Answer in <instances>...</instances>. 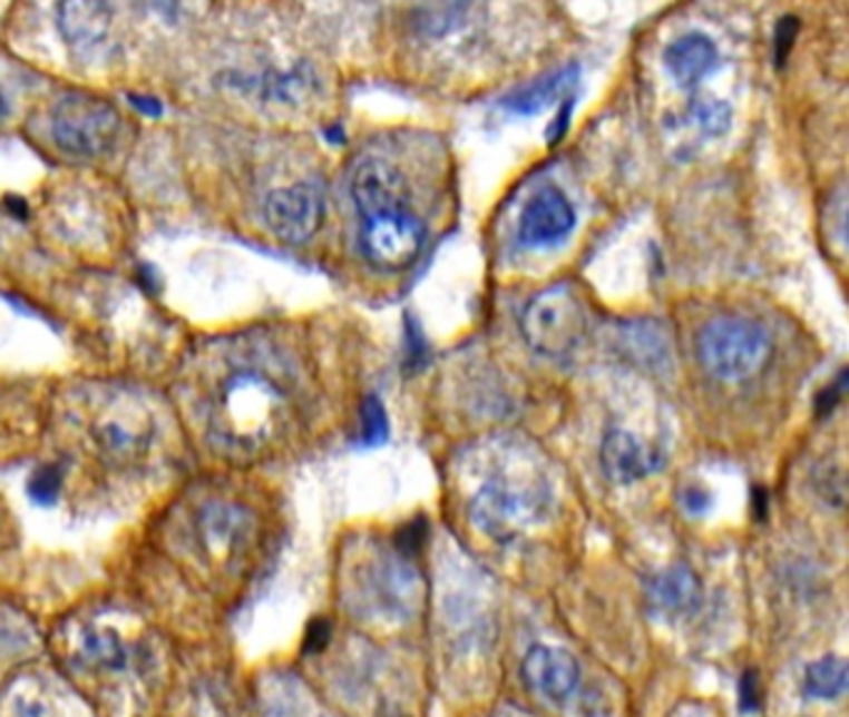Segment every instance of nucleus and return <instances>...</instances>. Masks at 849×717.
I'll return each mask as SVG.
<instances>
[{
  "label": "nucleus",
  "instance_id": "f257e3e1",
  "mask_svg": "<svg viewBox=\"0 0 849 717\" xmlns=\"http://www.w3.org/2000/svg\"><path fill=\"white\" fill-rule=\"evenodd\" d=\"M772 354L770 334L745 316H718L697 334V358L705 374L725 384L748 382L765 369Z\"/></svg>",
  "mask_w": 849,
  "mask_h": 717
},
{
  "label": "nucleus",
  "instance_id": "f03ea898",
  "mask_svg": "<svg viewBox=\"0 0 849 717\" xmlns=\"http://www.w3.org/2000/svg\"><path fill=\"white\" fill-rule=\"evenodd\" d=\"M586 310L568 282L536 294L521 314V332L530 350L550 358H564L576 352L586 336Z\"/></svg>",
  "mask_w": 849,
  "mask_h": 717
},
{
  "label": "nucleus",
  "instance_id": "7ed1b4c3",
  "mask_svg": "<svg viewBox=\"0 0 849 717\" xmlns=\"http://www.w3.org/2000/svg\"><path fill=\"white\" fill-rule=\"evenodd\" d=\"M120 130V115L108 100L95 95H66L50 118V135L62 153L72 157H100Z\"/></svg>",
  "mask_w": 849,
  "mask_h": 717
},
{
  "label": "nucleus",
  "instance_id": "20e7f679",
  "mask_svg": "<svg viewBox=\"0 0 849 717\" xmlns=\"http://www.w3.org/2000/svg\"><path fill=\"white\" fill-rule=\"evenodd\" d=\"M427 242V227L407 207L362 219L359 247L371 267L401 272L413 265Z\"/></svg>",
  "mask_w": 849,
  "mask_h": 717
},
{
  "label": "nucleus",
  "instance_id": "39448f33",
  "mask_svg": "<svg viewBox=\"0 0 849 717\" xmlns=\"http://www.w3.org/2000/svg\"><path fill=\"white\" fill-rule=\"evenodd\" d=\"M546 493L530 487H518L506 479H491L474 495L469 513L476 529L496 541H508L518 531L528 529L546 509Z\"/></svg>",
  "mask_w": 849,
  "mask_h": 717
},
{
  "label": "nucleus",
  "instance_id": "423d86ee",
  "mask_svg": "<svg viewBox=\"0 0 849 717\" xmlns=\"http://www.w3.org/2000/svg\"><path fill=\"white\" fill-rule=\"evenodd\" d=\"M284 404L282 389L257 372H242L227 379L219 394L222 419L237 436L262 434L272 426Z\"/></svg>",
  "mask_w": 849,
  "mask_h": 717
},
{
  "label": "nucleus",
  "instance_id": "0eeeda50",
  "mask_svg": "<svg viewBox=\"0 0 849 717\" xmlns=\"http://www.w3.org/2000/svg\"><path fill=\"white\" fill-rule=\"evenodd\" d=\"M324 219V199L312 185L274 189L264 199V223L284 242H306L316 235Z\"/></svg>",
  "mask_w": 849,
  "mask_h": 717
},
{
  "label": "nucleus",
  "instance_id": "6e6552de",
  "mask_svg": "<svg viewBox=\"0 0 849 717\" xmlns=\"http://www.w3.org/2000/svg\"><path fill=\"white\" fill-rule=\"evenodd\" d=\"M576 227V209L558 187H546L526 205L518 219V239L526 247L546 249L564 242Z\"/></svg>",
  "mask_w": 849,
  "mask_h": 717
},
{
  "label": "nucleus",
  "instance_id": "1a4fd4ad",
  "mask_svg": "<svg viewBox=\"0 0 849 717\" xmlns=\"http://www.w3.org/2000/svg\"><path fill=\"white\" fill-rule=\"evenodd\" d=\"M524 680L538 698L566 703L578 690L580 668L570 652L550 646H534L524 658Z\"/></svg>",
  "mask_w": 849,
  "mask_h": 717
},
{
  "label": "nucleus",
  "instance_id": "9d476101",
  "mask_svg": "<svg viewBox=\"0 0 849 717\" xmlns=\"http://www.w3.org/2000/svg\"><path fill=\"white\" fill-rule=\"evenodd\" d=\"M352 197L362 217L401 209L407 199V183L394 165L371 157L357 165L352 175Z\"/></svg>",
  "mask_w": 849,
  "mask_h": 717
},
{
  "label": "nucleus",
  "instance_id": "9b49d317",
  "mask_svg": "<svg viewBox=\"0 0 849 717\" xmlns=\"http://www.w3.org/2000/svg\"><path fill=\"white\" fill-rule=\"evenodd\" d=\"M601 466L606 479L621 487H628L645 479L657 469V459L647 451L631 431L611 429L601 446Z\"/></svg>",
  "mask_w": 849,
  "mask_h": 717
},
{
  "label": "nucleus",
  "instance_id": "f8f14e48",
  "mask_svg": "<svg viewBox=\"0 0 849 717\" xmlns=\"http://www.w3.org/2000/svg\"><path fill=\"white\" fill-rule=\"evenodd\" d=\"M718 66V48L703 33L677 38L665 50V68L677 88H693Z\"/></svg>",
  "mask_w": 849,
  "mask_h": 717
},
{
  "label": "nucleus",
  "instance_id": "ddd939ff",
  "mask_svg": "<svg viewBox=\"0 0 849 717\" xmlns=\"http://www.w3.org/2000/svg\"><path fill=\"white\" fill-rule=\"evenodd\" d=\"M647 600L665 616H683L700 603V581L687 566H673L647 581Z\"/></svg>",
  "mask_w": 849,
  "mask_h": 717
},
{
  "label": "nucleus",
  "instance_id": "4468645a",
  "mask_svg": "<svg viewBox=\"0 0 849 717\" xmlns=\"http://www.w3.org/2000/svg\"><path fill=\"white\" fill-rule=\"evenodd\" d=\"M110 8L103 3H66L58 8L62 40L76 50L98 48L110 30Z\"/></svg>",
  "mask_w": 849,
  "mask_h": 717
},
{
  "label": "nucleus",
  "instance_id": "2eb2a0df",
  "mask_svg": "<svg viewBox=\"0 0 849 717\" xmlns=\"http://www.w3.org/2000/svg\"><path fill=\"white\" fill-rule=\"evenodd\" d=\"M576 82H578V68L568 66L564 70L554 72V76L534 82V86L514 92L511 98L504 100V105L516 115H536L544 108H548L556 98H560V95H564L570 86H576Z\"/></svg>",
  "mask_w": 849,
  "mask_h": 717
},
{
  "label": "nucleus",
  "instance_id": "dca6fc26",
  "mask_svg": "<svg viewBox=\"0 0 849 717\" xmlns=\"http://www.w3.org/2000/svg\"><path fill=\"white\" fill-rule=\"evenodd\" d=\"M847 690V662L820 658L804 670V693L817 700H837Z\"/></svg>",
  "mask_w": 849,
  "mask_h": 717
},
{
  "label": "nucleus",
  "instance_id": "f3484780",
  "mask_svg": "<svg viewBox=\"0 0 849 717\" xmlns=\"http://www.w3.org/2000/svg\"><path fill=\"white\" fill-rule=\"evenodd\" d=\"M205 531L209 541L232 546L244 531V515L232 505H212L205 513Z\"/></svg>",
  "mask_w": 849,
  "mask_h": 717
},
{
  "label": "nucleus",
  "instance_id": "a211bd4d",
  "mask_svg": "<svg viewBox=\"0 0 849 717\" xmlns=\"http://www.w3.org/2000/svg\"><path fill=\"white\" fill-rule=\"evenodd\" d=\"M312 88H314V76H312V70H306V68L286 70L274 80H267L270 98L277 100V102H286V105L304 100L306 95L312 92Z\"/></svg>",
  "mask_w": 849,
  "mask_h": 717
},
{
  "label": "nucleus",
  "instance_id": "6ab92c4d",
  "mask_svg": "<svg viewBox=\"0 0 849 717\" xmlns=\"http://www.w3.org/2000/svg\"><path fill=\"white\" fill-rule=\"evenodd\" d=\"M690 118H693V122L697 125L700 132L710 135V137H718V135L728 132L730 120H732V110H730L728 102L703 100V102H693V108H690Z\"/></svg>",
  "mask_w": 849,
  "mask_h": 717
},
{
  "label": "nucleus",
  "instance_id": "aec40b11",
  "mask_svg": "<svg viewBox=\"0 0 849 717\" xmlns=\"http://www.w3.org/2000/svg\"><path fill=\"white\" fill-rule=\"evenodd\" d=\"M362 436H364V444L369 446L384 444L389 436L387 411L377 396H369L362 406Z\"/></svg>",
  "mask_w": 849,
  "mask_h": 717
},
{
  "label": "nucleus",
  "instance_id": "412c9836",
  "mask_svg": "<svg viewBox=\"0 0 849 717\" xmlns=\"http://www.w3.org/2000/svg\"><path fill=\"white\" fill-rule=\"evenodd\" d=\"M85 650H88L90 660L100 662V666L120 668L125 662V650L115 636H100V632H95V636H88V640H85Z\"/></svg>",
  "mask_w": 849,
  "mask_h": 717
},
{
  "label": "nucleus",
  "instance_id": "4be33fe9",
  "mask_svg": "<svg viewBox=\"0 0 849 717\" xmlns=\"http://www.w3.org/2000/svg\"><path fill=\"white\" fill-rule=\"evenodd\" d=\"M60 483H62V473L58 466H42L40 471L33 473V479H30L28 483L30 499L40 505L56 503L60 493Z\"/></svg>",
  "mask_w": 849,
  "mask_h": 717
},
{
  "label": "nucleus",
  "instance_id": "5701e85b",
  "mask_svg": "<svg viewBox=\"0 0 849 717\" xmlns=\"http://www.w3.org/2000/svg\"><path fill=\"white\" fill-rule=\"evenodd\" d=\"M98 436H100L98 439L100 444L110 453H130L140 446V436H137L130 426L118 424V421H108V424H103Z\"/></svg>",
  "mask_w": 849,
  "mask_h": 717
},
{
  "label": "nucleus",
  "instance_id": "b1692460",
  "mask_svg": "<svg viewBox=\"0 0 849 717\" xmlns=\"http://www.w3.org/2000/svg\"><path fill=\"white\" fill-rule=\"evenodd\" d=\"M461 10H466L463 6H437V8H423L421 10V18L417 20V23L421 26L423 33L429 36H441L446 33V30L453 28V18L456 13H461Z\"/></svg>",
  "mask_w": 849,
  "mask_h": 717
},
{
  "label": "nucleus",
  "instance_id": "393cba45",
  "mask_svg": "<svg viewBox=\"0 0 849 717\" xmlns=\"http://www.w3.org/2000/svg\"><path fill=\"white\" fill-rule=\"evenodd\" d=\"M794 36H798V18L784 16V18L780 20L778 30H774V52H778V60H780V62H782L784 56H788V52H790Z\"/></svg>",
  "mask_w": 849,
  "mask_h": 717
},
{
  "label": "nucleus",
  "instance_id": "a878e982",
  "mask_svg": "<svg viewBox=\"0 0 849 717\" xmlns=\"http://www.w3.org/2000/svg\"><path fill=\"white\" fill-rule=\"evenodd\" d=\"M329 636H332V628H329L326 620H314V623L310 626V630H306L304 652H320V650H324V646L329 642Z\"/></svg>",
  "mask_w": 849,
  "mask_h": 717
},
{
  "label": "nucleus",
  "instance_id": "bb28decb",
  "mask_svg": "<svg viewBox=\"0 0 849 717\" xmlns=\"http://www.w3.org/2000/svg\"><path fill=\"white\" fill-rule=\"evenodd\" d=\"M570 110H573V102H570V100H566V102H564V108L558 110L556 120L548 125V132H546V137H548V145H556V143L564 140V135H566V130H568Z\"/></svg>",
  "mask_w": 849,
  "mask_h": 717
},
{
  "label": "nucleus",
  "instance_id": "cd10ccee",
  "mask_svg": "<svg viewBox=\"0 0 849 717\" xmlns=\"http://www.w3.org/2000/svg\"><path fill=\"white\" fill-rule=\"evenodd\" d=\"M740 700H742V708H745V710H755L758 708V680H755V672H748L745 678H742Z\"/></svg>",
  "mask_w": 849,
  "mask_h": 717
},
{
  "label": "nucleus",
  "instance_id": "c85d7f7f",
  "mask_svg": "<svg viewBox=\"0 0 849 717\" xmlns=\"http://www.w3.org/2000/svg\"><path fill=\"white\" fill-rule=\"evenodd\" d=\"M683 503H685L687 513H703L710 505V495L703 489L693 487L683 493Z\"/></svg>",
  "mask_w": 849,
  "mask_h": 717
},
{
  "label": "nucleus",
  "instance_id": "c756f323",
  "mask_svg": "<svg viewBox=\"0 0 849 717\" xmlns=\"http://www.w3.org/2000/svg\"><path fill=\"white\" fill-rule=\"evenodd\" d=\"M133 105H135V108L140 110V112L153 115V118H155V115H160V112H163V105L157 102L155 98H147V95H133Z\"/></svg>",
  "mask_w": 849,
  "mask_h": 717
},
{
  "label": "nucleus",
  "instance_id": "7c9ffc66",
  "mask_svg": "<svg viewBox=\"0 0 849 717\" xmlns=\"http://www.w3.org/2000/svg\"><path fill=\"white\" fill-rule=\"evenodd\" d=\"M3 112H6V98L3 92H0V118H3Z\"/></svg>",
  "mask_w": 849,
  "mask_h": 717
}]
</instances>
